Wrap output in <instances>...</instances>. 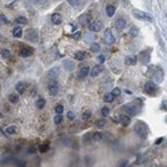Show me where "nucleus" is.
<instances>
[{
	"label": "nucleus",
	"instance_id": "58836bf2",
	"mask_svg": "<svg viewBox=\"0 0 167 167\" xmlns=\"http://www.w3.org/2000/svg\"><path fill=\"white\" fill-rule=\"evenodd\" d=\"M104 124H106V120H104V119H102V120H98V122H96V126H98V127H103Z\"/></svg>",
	"mask_w": 167,
	"mask_h": 167
},
{
	"label": "nucleus",
	"instance_id": "cd10ccee",
	"mask_svg": "<svg viewBox=\"0 0 167 167\" xmlns=\"http://www.w3.org/2000/svg\"><path fill=\"white\" fill-rule=\"evenodd\" d=\"M91 51H92V52H99V51H100V46H99L98 43H92V44H91Z\"/></svg>",
	"mask_w": 167,
	"mask_h": 167
},
{
	"label": "nucleus",
	"instance_id": "39448f33",
	"mask_svg": "<svg viewBox=\"0 0 167 167\" xmlns=\"http://www.w3.org/2000/svg\"><path fill=\"white\" fill-rule=\"evenodd\" d=\"M88 28H90L91 32H98V31H100L103 28V24L100 22H92V23H90Z\"/></svg>",
	"mask_w": 167,
	"mask_h": 167
},
{
	"label": "nucleus",
	"instance_id": "a878e982",
	"mask_svg": "<svg viewBox=\"0 0 167 167\" xmlns=\"http://www.w3.org/2000/svg\"><path fill=\"white\" fill-rule=\"evenodd\" d=\"M16 23L17 24H27V19L23 16H19V17H16Z\"/></svg>",
	"mask_w": 167,
	"mask_h": 167
},
{
	"label": "nucleus",
	"instance_id": "2eb2a0df",
	"mask_svg": "<svg viewBox=\"0 0 167 167\" xmlns=\"http://www.w3.org/2000/svg\"><path fill=\"white\" fill-rule=\"evenodd\" d=\"M115 11H116L115 6H111V4H108V6L106 7V13H107V16H110V17L115 15Z\"/></svg>",
	"mask_w": 167,
	"mask_h": 167
},
{
	"label": "nucleus",
	"instance_id": "c756f323",
	"mask_svg": "<svg viewBox=\"0 0 167 167\" xmlns=\"http://www.w3.org/2000/svg\"><path fill=\"white\" fill-rule=\"evenodd\" d=\"M71 37L75 39V40H79V39H82V32H80V31H76V32H74V34L71 35Z\"/></svg>",
	"mask_w": 167,
	"mask_h": 167
},
{
	"label": "nucleus",
	"instance_id": "c9c22d12",
	"mask_svg": "<svg viewBox=\"0 0 167 167\" xmlns=\"http://www.w3.org/2000/svg\"><path fill=\"white\" fill-rule=\"evenodd\" d=\"M138 34H139V30H138L136 27H132V28L130 30V35H131V36H136Z\"/></svg>",
	"mask_w": 167,
	"mask_h": 167
},
{
	"label": "nucleus",
	"instance_id": "dca6fc26",
	"mask_svg": "<svg viewBox=\"0 0 167 167\" xmlns=\"http://www.w3.org/2000/svg\"><path fill=\"white\" fill-rule=\"evenodd\" d=\"M58 75H59V68H58V67H56V68H52V70H50V71L47 72V76L51 78V79L56 78Z\"/></svg>",
	"mask_w": 167,
	"mask_h": 167
},
{
	"label": "nucleus",
	"instance_id": "6e6552de",
	"mask_svg": "<svg viewBox=\"0 0 167 167\" xmlns=\"http://www.w3.org/2000/svg\"><path fill=\"white\" fill-rule=\"evenodd\" d=\"M32 54H34V50L30 48V47H24V48L20 50V56H22V58H28Z\"/></svg>",
	"mask_w": 167,
	"mask_h": 167
},
{
	"label": "nucleus",
	"instance_id": "09e8293b",
	"mask_svg": "<svg viewBox=\"0 0 167 167\" xmlns=\"http://www.w3.org/2000/svg\"><path fill=\"white\" fill-rule=\"evenodd\" d=\"M0 116H2V114H0Z\"/></svg>",
	"mask_w": 167,
	"mask_h": 167
},
{
	"label": "nucleus",
	"instance_id": "ea45409f",
	"mask_svg": "<svg viewBox=\"0 0 167 167\" xmlns=\"http://www.w3.org/2000/svg\"><path fill=\"white\" fill-rule=\"evenodd\" d=\"M54 122H55L56 124H59V123L61 122V115H56V116L54 118Z\"/></svg>",
	"mask_w": 167,
	"mask_h": 167
},
{
	"label": "nucleus",
	"instance_id": "412c9836",
	"mask_svg": "<svg viewBox=\"0 0 167 167\" xmlns=\"http://www.w3.org/2000/svg\"><path fill=\"white\" fill-rule=\"evenodd\" d=\"M44 104H46V100L43 99V98H39L37 100H36V107L39 108V110H41L44 107Z\"/></svg>",
	"mask_w": 167,
	"mask_h": 167
},
{
	"label": "nucleus",
	"instance_id": "473e14b6",
	"mask_svg": "<svg viewBox=\"0 0 167 167\" xmlns=\"http://www.w3.org/2000/svg\"><path fill=\"white\" fill-rule=\"evenodd\" d=\"M100 112H102L103 116H108V115H110V108H108V107H103V108L100 110Z\"/></svg>",
	"mask_w": 167,
	"mask_h": 167
},
{
	"label": "nucleus",
	"instance_id": "c85d7f7f",
	"mask_svg": "<svg viewBox=\"0 0 167 167\" xmlns=\"http://www.w3.org/2000/svg\"><path fill=\"white\" fill-rule=\"evenodd\" d=\"M55 112H56V115H61V112H63V106H61V104L55 106Z\"/></svg>",
	"mask_w": 167,
	"mask_h": 167
},
{
	"label": "nucleus",
	"instance_id": "7c9ffc66",
	"mask_svg": "<svg viewBox=\"0 0 167 167\" xmlns=\"http://www.w3.org/2000/svg\"><path fill=\"white\" fill-rule=\"evenodd\" d=\"M102 138H103V135H102L100 132H95V134L92 135V139H94V142H99Z\"/></svg>",
	"mask_w": 167,
	"mask_h": 167
},
{
	"label": "nucleus",
	"instance_id": "72a5a7b5",
	"mask_svg": "<svg viewBox=\"0 0 167 167\" xmlns=\"http://www.w3.org/2000/svg\"><path fill=\"white\" fill-rule=\"evenodd\" d=\"M82 2H78V0H68V4L72 6V7H79Z\"/></svg>",
	"mask_w": 167,
	"mask_h": 167
},
{
	"label": "nucleus",
	"instance_id": "f03ea898",
	"mask_svg": "<svg viewBox=\"0 0 167 167\" xmlns=\"http://www.w3.org/2000/svg\"><path fill=\"white\" fill-rule=\"evenodd\" d=\"M103 40H104V43L108 44V46H111V44H114V43H115V37H114V35H112V32H111V30H110V28H107L106 31H104Z\"/></svg>",
	"mask_w": 167,
	"mask_h": 167
},
{
	"label": "nucleus",
	"instance_id": "a18cd8bd",
	"mask_svg": "<svg viewBox=\"0 0 167 167\" xmlns=\"http://www.w3.org/2000/svg\"><path fill=\"white\" fill-rule=\"evenodd\" d=\"M0 20H2L3 23H8V20H7V17H6L4 15H2V16H0Z\"/></svg>",
	"mask_w": 167,
	"mask_h": 167
},
{
	"label": "nucleus",
	"instance_id": "20e7f679",
	"mask_svg": "<svg viewBox=\"0 0 167 167\" xmlns=\"http://www.w3.org/2000/svg\"><path fill=\"white\" fill-rule=\"evenodd\" d=\"M158 87H156V84H154V82H147L144 84V91L147 92V94H150V95H152L154 92H155V90H156Z\"/></svg>",
	"mask_w": 167,
	"mask_h": 167
},
{
	"label": "nucleus",
	"instance_id": "4468645a",
	"mask_svg": "<svg viewBox=\"0 0 167 167\" xmlns=\"http://www.w3.org/2000/svg\"><path fill=\"white\" fill-rule=\"evenodd\" d=\"M123 110L127 111L128 115H136V114H138V108H135V107H132V106H124Z\"/></svg>",
	"mask_w": 167,
	"mask_h": 167
},
{
	"label": "nucleus",
	"instance_id": "bb28decb",
	"mask_svg": "<svg viewBox=\"0 0 167 167\" xmlns=\"http://www.w3.org/2000/svg\"><path fill=\"white\" fill-rule=\"evenodd\" d=\"M114 100V96L111 95V92L110 94H106V95H104V102H106V103H111Z\"/></svg>",
	"mask_w": 167,
	"mask_h": 167
},
{
	"label": "nucleus",
	"instance_id": "423d86ee",
	"mask_svg": "<svg viewBox=\"0 0 167 167\" xmlns=\"http://www.w3.org/2000/svg\"><path fill=\"white\" fill-rule=\"evenodd\" d=\"M150 52H151V50H146V51L140 52V60L143 61L144 64H147L150 61Z\"/></svg>",
	"mask_w": 167,
	"mask_h": 167
},
{
	"label": "nucleus",
	"instance_id": "0eeeda50",
	"mask_svg": "<svg viewBox=\"0 0 167 167\" xmlns=\"http://www.w3.org/2000/svg\"><path fill=\"white\" fill-rule=\"evenodd\" d=\"M63 67H64L66 71H72L74 67H75V64H74V61H72V60H70V59H64V60H63Z\"/></svg>",
	"mask_w": 167,
	"mask_h": 167
},
{
	"label": "nucleus",
	"instance_id": "f3484780",
	"mask_svg": "<svg viewBox=\"0 0 167 167\" xmlns=\"http://www.w3.org/2000/svg\"><path fill=\"white\" fill-rule=\"evenodd\" d=\"M12 34H13L15 37H22V36H23V30L20 28V27H15V28L12 30Z\"/></svg>",
	"mask_w": 167,
	"mask_h": 167
},
{
	"label": "nucleus",
	"instance_id": "c03bdc74",
	"mask_svg": "<svg viewBox=\"0 0 167 167\" xmlns=\"http://www.w3.org/2000/svg\"><path fill=\"white\" fill-rule=\"evenodd\" d=\"M36 152V149L35 147H30L28 149V154H35Z\"/></svg>",
	"mask_w": 167,
	"mask_h": 167
},
{
	"label": "nucleus",
	"instance_id": "de8ad7c7",
	"mask_svg": "<svg viewBox=\"0 0 167 167\" xmlns=\"http://www.w3.org/2000/svg\"><path fill=\"white\" fill-rule=\"evenodd\" d=\"M0 135H3V131H2V128H0Z\"/></svg>",
	"mask_w": 167,
	"mask_h": 167
},
{
	"label": "nucleus",
	"instance_id": "a211bd4d",
	"mask_svg": "<svg viewBox=\"0 0 167 167\" xmlns=\"http://www.w3.org/2000/svg\"><path fill=\"white\" fill-rule=\"evenodd\" d=\"M136 56H134V55H131V56H127V59H126V63L128 64V66H134V64H136Z\"/></svg>",
	"mask_w": 167,
	"mask_h": 167
},
{
	"label": "nucleus",
	"instance_id": "e433bc0d",
	"mask_svg": "<svg viewBox=\"0 0 167 167\" xmlns=\"http://www.w3.org/2000/svg\"><path fill=\"white\" fill-rule=\"evenodd\" d=\"M0 55H2L3 58H8L11 54H9V51H8V50H2V51H0Z\"/></svg>",
	"mask_w": 167,
	"mask_h": 167
},
{
	"label": "nucleus",
	"instance_id": "2f4dec72",
	"mask_svg": "<svg viewBox=\"0 0 167 167\" xmlns=\"http://www.w3.org/2000/svg\"><path fill=\"white\" fill-rule=\"evenodd\" d=\"M39 151H40L41 154L47 152V151H48V144H41L40 147H39Z\"/></svg>",
	"mask_w": 167,
	"mask_h": 167
},
{
	"label": "nucleus",
	"instance_id": "5701e85b",
	"mask_svg": "<svg viewBox=\"0 0 167 167\" xmlns=\"http://www.w3.org/2000/svg\"><path fill=\"white\" fill-rule=\"evenodd\" d=\"M119 122L123 124V126H128V124H130V116H122L119 119Z\"/></svg>",
	"mask_w": 167,
	"mask_h": 167
},
{
	"label": "nucleus",
	"instance_id": "f8f14e48",
	"mask_svg": "<svg viewBox=\"0 0 167 167\" xmlns=\"http://www.w3.org/2000/svg\"><path fill=\"white\" fill-rule=\"evenodd\" d=\"M90 15L88 13H83V15H80L79 16V23L80 24H83V26H86V24H88V22H90Z\"/></svg>",
	"mask_w": 167,
	"mask_h": 167
},
{
	"label": "nucleus",
	"instance_id": "79ce46f5",
	"mask_svg": "<svg viewBox=\"0 0 167 167\" xmlns=\"http://www.w3.org/2000/svg\"><path fill=\"white\" fill-rule=\"evenodd\" d=\"M104 60H106V58H104L103 55H99V56H98V61H99L100 64H102V63H104Z\"/></svg>",
	"mask_w": 167,
	"mask_h": 167
},
{
	"label": "nucleus",
	"instance_id": "4c0bfd02",
	"mask_svg": "<svg viewBox=\"0 0 167 167\" xmlns=\"http://www.w3.org/2000/svg\"><path fill=\"white\" fill-rule=\"evenodd\" d=\"M111 95L115 98V96H118V95H120V88H114L112 90V92H111Z\"/></svg>",
	"mask_w": 167,
	"mask_h": 167
},
{
	"label": "nucleus",
	"instance_id": "4be33fe9",
	"mask_svg": "<svg viewBox=\"0 0 167 167\" xmlns=\"http://www.w3.org/2000/svg\"><path fill=\"white\" fill-rule=\"evenodd\" d=\"M154 78H155V80L159 83V82H162V79H163V71L162 70H158L156 71V74L154 75Z\"/></svg>",
	"mask_w": 167,
	"mask_h": 167
},
{
	"label": "nucleus",
	"instance_id": "ddd939ff",
	"mask_svg": "<svg viewBox=\"0 0 167 167\" xmlns=\"http://www.w3.org/2000/svg\"><path fill=\"white\" fill-rule=\"evenodd\" d=\"M51 22H52V24H60L61 23V15L60 13H52V16H51Z\"/></svg>",
	"mask_w": 167,
	"mask_h": 167
},
{
	"label": "nucleus",
	"instance_id": "f257e3e1",
	"mask_svg": "<svg viewBox=\"0 0 167 167\" xmlns=\"http://www.w3.org/2000/svg\"><path fill=\"white\" fill-rule=\"evenodd\" d=\"M134 130H135L136 135H139L140 138H146V136H147V134H149V127L146 126L143 122H138V123L135 124Z\"/></svg>",
	"mask_w": 167,
	"mask_h": 167
},
{
	"label": "nucleus",
	"instance_id": "6ab92c4d",
	"mask_svg": "<svg viewBox=\"0 0 167 167\" xmlns=\"http://www.w3.org/2000/svg\"><path fill=\"white\" fill-rule=\"evenodd\" d=\"M75 59L79 60V61H80V60H84V59H86V52H83V51L76 52V54H75Z\"/></svg>",
	"mask_w": 167,
	"mask_h": 167
},
{
	"label": "nucleus",
	"instance_id": "7ed1b4c3",
	"mask_svg": "<svg viewBox=\"0 0 167 167\" xmlns=\"http://www.w3.org/2000/svg\"><path fill=\"white\" fill-rule=\"evenodd\" d=\"M48 91H50V94L51 95H56L58 92H59V84H58V82H55V80H51L50 83H48Z\"/></svg>",
	"mask_w": 167,
	"mask_h": 167
},
{
	"label": "nucleus",
	"instance_id": "f704fd0d",
	"mask_svg": "<svg viewBox=\"0 0 167 167\" xmlns=\"http://www.w3.org/2000/svg\"><path fill=\"white\" fill-rule=\"evenodd\" d=\"M135 16H136V17H139V19H144V20H149V22H151V20H152V19H151L150 16L144 15V13H143V15H138V13H135Z\"/></svg>",
	"mask_w": 167,
	"mask_h": 167
},
{
	"label": "nucleus",
	"instance_id": "a19ab883",
	"mask_svg": "<svg viewBox=\"0 0 167 167\" xmlns=\"http://www.w3.org/2000/svg\"><path fill=\"white\" fill-rule=\"evenodd\" d=\"M90 116H91V111H90V110H88V111H86L84 114H83V119H88Z\"/></svg>",
	"mask_w": 167,
	"mask_h": 167
},
{
	"label": "nucleus",
	"instance_id": "b1692460",
	"mask_svg": "<svg viewBox=\"0 0 167 167\" xmlns=\"http://www.w3.org/2000/svg\"><path fill=\"white\" fill-rule=\"evenodd\" d=\"M8 99H9L11 103H17V102H19V95H17V94H11V95L8 96Z\"/></svg>",
	"mask_w": 167,
	"mask_h": 167
},
{
	"label": "nucleus",
	"instance_id": "49530a36",
	"mask_svg": "<svg viewBox=\"0 0 167 167\" xmlns=\"http://www.w3.org/2000/svg\"><path fill=\"white\" fill-rule=\"evenodd\" d=\"M162 142H163V138H159V139H156V142H155V143H156V144H160Z\"/></svg>",
	"mask_w": 167,
	"mask_h": 167
},
{
	"label": "nucleus",
	"instance_id": "aec40b11",
	"mask_svg": "<svg viewBox=\"0 0 167 167\" xmlns=\"http://www.w3.org/2000/svg\"><path fill=\"white\" fill-rule=\"evenodd\" d=\"M16 91H17V94H23L24 92V83L23 82H19L16 84Z\"/></svg>",
	"mask_w": 167,
	"mask_h": 167
},
{
	"label": "nucleus",
	"instance_id": "393cba45",
	"mask_svg": "<svg viewBox=\"0 0 167 167\" xmlns=\"http://www.w3.org/2000/svg\"><path fill=\"white\" fill-rule=\"evenodd\" d=\"M15 132H16V127L15 126H9V127L6 128V134H8V135H13Z\"/></svg>",
	"mask_w": 167,
	"mask_h": 167
},
{
	"label": "nucleus",
	"instance_id": "37998d69",
	"mask_svg": "<svg viewBox=\"0 0 167 167\" xmlns=\"http://www.w3.org/2000/svg\"><path fill=\"white\" fill-rule=\"evenodd\" d=\"M67 118L72 120V119H75V114H74V112H68V114H67Z\"/></svg>",
	"mask_w": 167,
	"mask_h": 167
},
{
	"label": "nucleus",
	"instance_id": "1a4fd4ad",
	"mask_svg": "<svg viewBox=\"0 0 167 167\" xmlns=\"http://www.w3.org/2000/svg\"><path fill=\"white\" fill-rule=\"evenodd\" d=\"M88 74H90V67L88 66H83L79 70V72H78V78H86Z\"/></svg>",
	"mask_w": 167,
	"mask_h": 167
},
{
	"label": "nucleus",
	"instance_id": "9d476101",
	"mask_svg": "<svg viewBox=\"0 0 167 167\" xmlns=\"http://www.w3.org/2000/svg\"><path fill=\"white\" fill-rule=\"evenodd\" d=\"M102 66L100 64H98V66H94L92 68H91V71H90V76L91 78H95V76H98L99 74H100V71H102Z\"/></svg>",
	"mask_w": 167,
	"mask_h": 167
},
{
	"label": "nucleus",
	"instance_id": "9b49d317",
	"mask_svg": "<svg viewBox=\"0 0 167 167\" xmlns=\"http://www.w3.org/2000/svg\"><path fill=\"white\" fill-rule=\"evenodd\" d=\"M126 24H127V22H126V19H123V17H119L115 22V27L118 30H123L124 27H126Z\"/></svg>",
	"mask_w": 167,
	"mask_h": 167
}]
</instances>
